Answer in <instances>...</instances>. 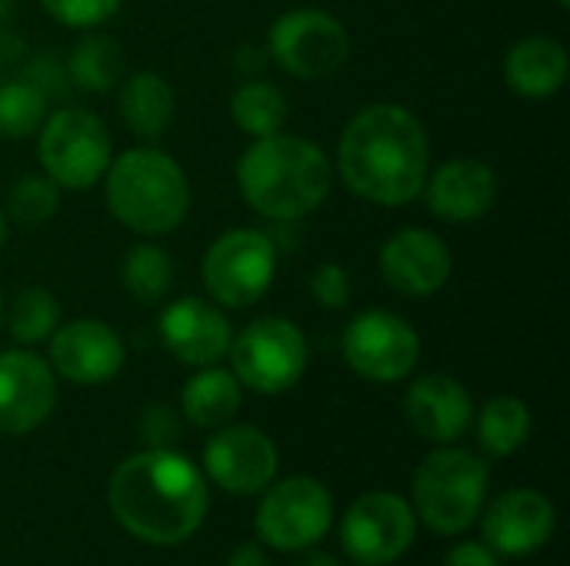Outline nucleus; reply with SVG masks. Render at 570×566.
<instances>
[{"label": "nucleus", "instance_id": "34", "mask_svg": "<svg viewBox=\"0 0 570 566\" xmlns=\"http://www.w3.org/2000/svg\"><path fill=\"white\" fill-rule=\"evenodd\" d=\"M444 566H498V557L484 544H461L444 557Z\"/></svg>", "mask_w": 570, "mask_h": 566}, {"label": "nucleus", "instance_id": "8", "mask_svg": "<svg viewBox=\"0 0 570 566\" xmlns=\"http://www.w3.org/2000/svg\"><path fill=\"white\" fill-rule=\"evenodd\" d=\"M274 267H277L274 240L261 230L234 227L207 247L204 287L214 304L244 310L271 290Z\"/></svg>", "mask_w": 570, "mask_h": 566}, {"label": "nucleus", "instance_id": "15", "mask_svg": "<svg viewBox=\"0 0 570 566\" xmlns=\"http://www.w3.org/2000/svg\"><path fill=\"white\" fill-rule=\"evenodd\" d=\"M57 404V374L30 350L0 354V434L37 430Z\"/></svg>", "mask_w": 570, "mask_h": 566}, {"label": "nucleus", "instance_id": "6", "mask_svg": "<svg viewBox=\"0 0 570 566\" xmlns=\"http://www.w3.org/2000/svg\"><path fill=\"white\" fill-rule=\"evenodd\" d=\"M37 133L43 173L60 190H87L104 180L114 160V140L97 113L83 107H60L43 117Z\"/></svg>", "mask_w": 570, "mask_h": 566}, {"label": "nucleus", "instance_id": "24", "mask_svg": "<svg viewBox=\"0 0 570 566\" xmlns=\"http://www.w3.org/2000/svg\"><path fill=\"white\" fill-rule=\"evenodd\" d=\"M531 437V410L518 397H494L478 414V440L491 457L518 454Z\"/></svg>", "mask_w": 570, "mask_h": 566}, {"label": "nucleus", "instance_id": "30", "mask_svg": "<svg viewBox=\"0 0 570 566\" xmlns=\"http://www.w3.org/2000/svg\"><path fill=\"white\" fill-rule=\"evenodd\" d=\"M60 207V187L47 173H27L20 177L7 193V220L20 227H40L47 224Z\"/></svg>", "mask_w": 570, "mask_h": 566}, {"label": "nucleus", "instance_id": "17", "mask_svg": "<svg viewBox=\"0 0 570 566\" xmlns=\"http://www.w3.org/2000/svg\"><path fill=\"white\" fill-rule=\"evenodd\" d=\"M160 340L164 347L187 367H214L227 357L234 330L224 310L200 297H180L160 314Z\"/></svg>", "mask_w": 570, "mask_h": 566}, {"label": "nucleus", "instance_id": "32", "mask_svg": "<svg viewBox=\"0 0 570 566\" xmlns=\"http://www.w3.org/2000/svg\"><path fill=\"white\" fill-rule=\"evenodd\" d=\"M311 297L324 310H341L351 300V277L341 264H321L311 277Z\"/></svg>", "mask_w": 570, "mask_h": 566}, {"label": "nucleus", "instance_id": "29", "mask_svg": "<svg viewBox=\"0 0 570 566\" xmlns=\"http://www.w3.org/2000/svg\"><path fill=\"white\" fill-rule=\"evenodd\" d=\"M67 73L83 90H97V93L110 90V87L120 83V73H124L120 47L110 37H104V33H90V37H83L70 50Z\"/></svg>", "mask_w": 570, "mask_h": 566}, {"label": "nucleus", "instance_id": "5", "mask_svg": "<svg viewBox=\"0 0 570 566\" xmlns=\"http://www.w3.org/2000/svg\"><path fill=\"white\" fill-rule=\"evenodd\" d=\"M488 494V467L481 457L448 447L424 457L414 474V507L417 517L434 534H461L468 530Z\"/></svg>", "mask_w": 570, "mask_h": 566}, {"label": "nucleus", "instance_id": "7", "mask_svg": "<svg viewBox=\"0 0 570 566\" xmlns=\"http://www.w3.org/2000/svg\"><path fill=\"white\" fill-rule=\"evenodd\" d=\"M230 374L257 394H284L307 370V340L287 317H261L230 340Z\"/></svg>", "mask_w": 570, "mask_h": 566}, {"label": "nucleus", "instance_id": "33", "mask_svg": "<svg viewBox=\"0 0 570 566\" xmlns=\"http://www.w3.org/2000/svg\"><path fill=\"white\" fill-rule=\"evenodd\" d=\"M140 437L150 444V450H170V444L180 440V420L167 404H150L140 414Z\"/></svg>", "mask_w": 570, "mask_h": 566}, {"label": "nucleus", "instance_id": "25", "mask_svg": "<svg viewBox=\"0 0 570 566\" xmlns=\"http://www.w3.org/2000/svg\"><path fill=\"white\" fill-rule=\"evenodd\" d=\"M230 117L247 137H271L287 123V97L267 80H247L230 97Z\"/></svg>", "mask_w": 570, "mask_h": 566}, {"label": "nucleus", "instance_id": "19", "mask_svg": "<svg viewBox=\"0 0 570 566\" xmlns=\"http://www.w3.org/2000/svg\"><path fill=\"white\" fill-rule=\"evenodd\" d=\"M554 534V507L538 490H508L484 514V540L504 557H528Z\"/></svg>", "mask_w": 570, "mask_h": 566}, {"label": "nucleus", "instance_id": "2", "mask_svg": "<svg viewBox=\"0 0 570 566\" xmlns=\"http://www.w3.org/2000/svg\"><path fill=\"white\" fill-rule=\"evenodd\" d=\"M107 504L127 534L154 547H170L200 527L207 514V484L187 457L174 450H144L110 474Z\"/></svg>", "mask_w": 570, "mask_h": 566}, {"label": "nucleus", "instance_id": "21", "mask_svg": "<svg viewBox=\"0 0 570 566\" xmlns=\"http://www.w3.org/2000/svg\"><path fill=\"white\" fill-rule=\"evenodd\" d=\"M568 47L554 37H524L508 50L504 80L528 100L554 97L568 80Z\"/></svg>", "mask_w": 570, "mask_h": 566}, {"label": "nucleus", "instance_id": "18", "mask_svg": "<svg viewBox=\"0 0 570 566\" xmlns=\"http://www.w3.org/2000/svg\"><path fill=\"white\" fill-rule=\"evenodd\" d=\"M431 214L448 224H478L498 200V173L478 157H454L424 180Z\"/></svg>", "mask_w": 570, "mask_h": 566}, {"label": "nucleus", "instance_id": "40", "mask_svg": "<svg viewBox=\"0 0 570 566\" xmlns=\"http://www.w3.org/2000/svg\"><path fill=\"white\" fill-rule=\"evenodd\" d=\"M0 327H3V294H0Z\"/></svg>", "mask_w": 570, "mask_h": 566}, {"label": "nucleus", "instance_id": "28", "mask_svg": "<svg viewBox=\"0 0 570 566\" xmlns=\"http://www.w3.org/2000/svg\"><path fill=\"white\" fill-rule=\"evenodd\" d=\"M47 117V90L33 77L0 83V137L23 140L40 130Z\"/></svg>", "mask_w": 570, "mask_h": 566}, {"label": "nucleus", "instance_id": "35", "mask_svg": "<svg viewBox=\"0 0 570 566\" xmlns=\"http://www.w3.org/2000/svg\"><path fill=\"white\" fill-rule=\"evenodd\" d=\"M227 566H271V560H267V554L257 544H244V547H237L230 554Z\"/></svg>", "mask_w": 570, "mask_h": 566}, {"label": "nucleus", "instance_id": "37", "mask_svg": "<svg viewBox=\"0 0 570 566\" xmlns=\"http://www.w3.org/2000/svg\"><path fill=\"white\" fill-rule=\"evenodd\" d=\"M7 230H10V220H7V210L0 207V247L7 244Z\"/></svg>", "mask_w": 570, "mask_h": 566}, {"label": "nucleus", "instance_id": "14", "mask_svg": "<svg viewBox=\"0 0 570 566\" xmlns=\"http://www.w3.org/2000/svg\"><path fill=\"white\" fill-rule=\"evenodd\" d=\"M124 340L114 327L94 317L60 324L50 334V370L77 387H97L120 374Z\"/></svg>", "mask_w": 570, "mask_h": 566}, {"label": "nucleus", "instance_id": "10", "mask_svg": "<svg viewBox=\"0 0 570 566\" xmlns=\"http://www.w3.org/2000/svg\"><path fill=\"white\" fill-rule=\"evenodd\" d=\"M341 350L357 377L371 384H397L417 367L421 337L394 310H364L347 324Z\"/></svg>", "mask_w": 570, "mask_h": 566}, {"label": "nucleus", "instance_id": "4", "mask_svg": "<svg viewBox=\"0 0 570 566\" xmlns=\"http://www.w3.org/2000/svg\"><path fill=\"white\" fill-rule=\"evenodd\" d=\"M107 210L140 237H164L190 214V180L180 163L157 147H130L104 173Z\"/></svg>", "mask_w": 570, "mask_h": 566}, {"label": "nucleus", "instance_id": "20", "mask_svg": "<svg viewBox=\"0 0 570 566\" xmlns=\"http://www.w3.org/2000/svg\"><path fill=\"white\" fill-rule=\"evenodd\" d=\"M404 410L411 427L434 444H454L468 434L474 420V404L464 384L448 374L417 377L404 397Z\"/></svg>", "mask_w": 570, "mask_h": 566}, {"label": "nucleus", "instance_id": "36", "mask_svg": "<svg viewBox=\"0 0 570 566\" xmlns=\"http://www.w3.org/2000/svg\"><path fill=\"white\" fill-rule=\"evenodd\" d=\"M294 566H341L334 557H327V554H304L301 560Z\"/></svg>", "mask_w": 570, "mask_h": 566}, {"label": "nucleus", "instance_id": "1", "mask_svg": "<svg viewBox=\"0 0 570 566\" xmlns=\"http://www.w3.org/2000/svg\"><path fill=\"white\" fill-rule=\"evenodd\" d=\"M337 170L361 200L404 207L421 197L431 173L428 130L401 103H371L347 120L337 143Z\"/></svg>", "mask_w": 570, "mask_h": 566}, {"label": "nucleus", "instance_id": "22", "mask_svg": "<svg viewBox=\"0 0 570 566\" xmlns=\"http://www.w3.org/2000/svg\"><path fill=\"white\" fill-rule=\"evenodd\" d=\"M117 107H120V117L127 123V130L140 140H160L164 130L174 123V113H177V97H174V87L154 73V70H140V73H130L120 90H117Z\"/></svg>", "mask_w": 570, "mask_h": 566}, {"label": "nucleus", "instance_id": "39", "mask_svg": "<svg viewBox=\"0 0 570 566\" xmlns=\"http://www.w3.org/2000/svg\"><path fill=\"white\" fill-rule=\"evenodd\" d=\"M554 3H558L561 10H568V7H570V0H554Z\"/></svg>", "mask_w": 570, "mask_h": 566}, {"label": "nucleus", "instance_id": "9", "mask_svg": "<svg viewBox=\"0 0 570 566\" xmlns=\"http://www.w3.org/2000/svg\"><path fill=\"white\" fill-rule=\"evenodd\" d=\"M267 53L271 60L297 80H324L337 73L351 53L347 27L314 7L281 13L267 30Z\"/></svg>", "mask_w": 570, "mask_h": 566}, {"label": "nucleus", "instance_id": "12", "mask_svg": "<svg viewBox=\"0 0 570 566\" xmlns=\"http://www.w3.org/2000/svg\"><path fill=\"white\" fill-rule=\"evenodd\" d=\"M417 517L411 504L391 490L364 494L341 524V544L361 566H387L414 544Z\"/></svg>", "mask_w": 570, "mask_h": 566}, {"label": "nucleus", "instance_id": "31", "mask_svg": "<svg viewBox=\"0 0 570 566\" xmlns=\"http://www.w3.org/2000/svg\"><path fill=\"white\" fill-rule=\"evenodd\" d=\"M43 10L63 23V27H73V30H90V27H100L107 23L124 0H40Z\"/></svg>", "mask_w": 570, "mask_h": 566}, {"label": "nucleus", "instance_id": "11", "mask_svg": "<svg viewBox=\"0 0 570 566\" xmlns=\"http://www.w3.org/2000/svg\"><path fill=\"white\" fill-rule=\"evenodd\" d=\"M334 500L314 477H287L274 484L257 507V534L274 550H307L331 527Z\"/></svg>", "mask_w": 570, "mask_h": 566}, {"label": "nucleus", "instance_id": "26", "mask_svg": "<svg viewBox=\"0 0 570 566\" xmlns=\"http://www.w3.org/2000/svg\"><path fill=\"white\" fill-rule=\"evenodd\" d=\"M3 324L20 347L50 340L60 327V300L47 287H23L13 294L10 307H3Z\"/></svg>", "mask_w": 570, "mask_h": 566}, {"label": "nucleus", "instance_id": "38", "mask_svg": "<svg viewBox=\"0 0 570 566\" xmlns=\"http://www.w3.org/2000/svg\"><path fill=\"white\" fill-rule=\"evenodd\" d=\"M7 13H10V0H0V20H3Z\"/></svg>", "mask_w": 570, "mask_h": 566}, {"label": "nucleus", "instance_id": "3", "mask_svg": "<svg viewBox=\"0 0 570 566\" xmlns=\"http://www.w3.org/2000/svg\"><path fill=\"white\" fill-rule=\"evenodd\" d=\"M237 190L267 220H301L327 200L331 160L314 140L297 133L254 137L237 160Z\"/></svg>", "mask_w": 570, "mask_h": 566}, {"label": "nucleus", "instance_id": "27", "mask_svg": "<svg viewBox=\"0 0 570 566\" xmlns=\"http://www.w3.org/2000/svg\"><path fill=\"white\" fill-rule=\"evenodd\" d=\"M120 284L124 290L144 304V307H154L167 297L170 284H174V260L164 247L157 244H137L127 257H124V267H120Z\"/></svg>", "mask_w": 570, "mask_h": 566}, {"label": "nucleus", "instance_id": "23", "mask_svg": "<svg viewBox=\"0 0 570 566\" xmlns=\"http://www.w3.org/2000/svg\"><path fill=\"white\" fill-rule=\"evenodd\" d=\"M180 407L184 417L200 427V430H217L224 424H230V417L240 410V380L230 370L214 367H200L180 394Z\"/></svg>", "mask_w": 570, "mask_h": 566}, {"label": "nucleus", "instance_id": "16", "mask_svg": "<svg viewBox=\"0 0 570 566\" xmlns=\"http://www.w3.org/2000/svg\"><path fill=\"white\" fill-rule=\"evenodd\" d=\"M381 277L404 297H431L451 277V250L428 227H404L381 247Z\"/></svg>", "mask_w": 570, "mask_h": 566}, {"label": "nucleus", "instance_id": "13", "mask_svg": "<svg viewBox=\"0 0 570 566\" xmlns=\"http://www.w3.org/2000/svg\"><path fill=\"white\" fill-rule=\"evenodd\" d=\"M204 470L207 477L234 494L250 497L274 484L277 477V447L274 440L257 427H217V434L204 447Z\"/></svg>", "mask_w": 570, "mask_h": 566}]
</instances>
